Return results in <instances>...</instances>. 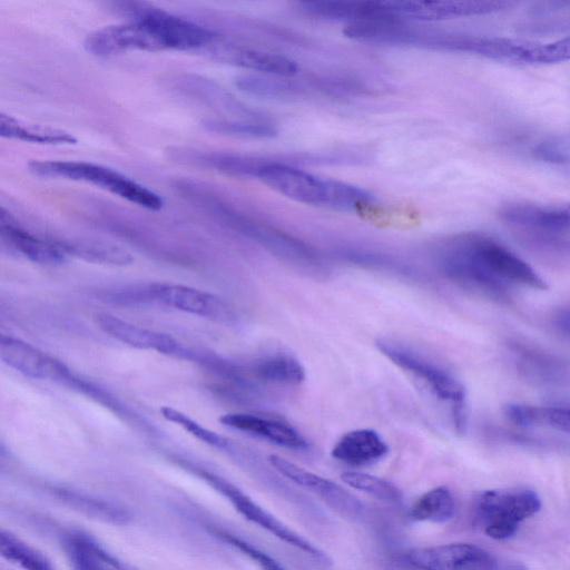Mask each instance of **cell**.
I'll return each mask as SVG.
<instances>
[{
    "label": "cell",
    "instance_id": "cell-7",
    "mask_svg": "<svg viewBox=\"0 0 570 570\" xmlns=\"http://www.w3.org/2000/svg\"><path fill=\"white\" fill-rule=\"evenodd\" d=\"M541 509V499L531 489H495L482 492L476 517L483 532L494 540L512 538L520 524Z\"/></svg>",
    "mask_w": 570,
    "mask_h": 570
},
{
    "label": "cell",
    "instance_id": "cell-19",
    "mask_svg": "<svg viewBox=\"0 0 570 570\" xmlns=\"http://www.w3.org/2000/svg\"><path fill=\"white\" fill-rule=\"evenodd\" d=\"M0 237L30 261L45 265H57L67 256L58 240L40 237L19 224L0 208Z\"/></svg>",
    "mask_w": 570,
    "mask_h": 570
},
{
    "label": "cell",
    "instance_id": "cell-8",
    "mask_svg": "<svg viewBox=\"0 0 570 570\" xmlns=\"http://www.w3.org/2000/svg\"><path fill=\"white\" fill-rule=\"evenodd\" d=\"M407 561L420 570H527L519 563H502L473 543L455 542L409 551Z\"/></svg>",
    "mask_w": 570,
    "mask_h": 570
},
{
    "label": "cell",
    "instance_id": "cell-25",
    "mask_svg": "<svg viewBox=\"0 0 570 570\" xmlns=\"http://www.w3.org/2000/svg\"><path fill=\"white\" fill-rule=\"evenodd\" d=\"M58 244L66 256H75L95 264L127 266L134 262L130 252L119 245L104 240H58Z\"/></svg>",
    "mask_w": 570,
    "mask_h": 570
},
{
    "label": "cell",
    "instance_id": "cell-1",
    "mask_svg": "<svg viewBox=\"0 0 570 570\" xmlns=\"http://www.w3.org/2000/svg\"><path fill=\"white\" fill-rule=\"evenodd\" d=\"M255 177L275 191L306 205L356 212L374 203L373 195L363 188L281 163L264 161Z\"/></svg>",
    "mask_w": 570,
    "mask_h": 570
},
{
    "label": "cell",
    "instance_id": "cell-14",
    "mask_svg": "<svg viewBox=\"0 0 570 570\" xmlns=\"http://www.w3.org/2000/svg\"><path fill=\"white\" fill-rule=\"evenodd\" d=\"M438 267L446 278L481 296L497 302L510 299L509 285L480 269L453 240L441 248L438 255Z\"/></svg>",
    "mask_w": 570,
    "mask_h": 570
},
{
    "label": "cell",
    "instance_id": "cell-2",
    "mask_svg": "<svg viewBox=\"0 0 570 570\" xmlns=\"http://www.w3.org/2000/svg\"><path fill=\"white\" fill-rule=\"evenodd\" d=\"M375 345L393 364L420 380L435 397L446 402L455 432H465L466 393L463 384L451 372L400 342L379 338Z\"/></svg>",
    "mask_w": 570,
    "mask_h": 570
},
{
    "label": "cell",
    "instance_id": "cell-10",
    "mask_svg": "<svg viewBox=\"0 0 570 570\" xmlns=\"http://www.w3.org/2000/svg\"><path fill=\"white\" fill-rule=\"evenodd\" d=\"M267 460L282 476L312 492L344 519L357 521L363 515L362 502L338 483L313 473L277 454H269Z\"/></svg>",
    "mask_w": 570,
    "mask_h": 570
},
{
    "label": "cell",
    "instance_id": "cell-13",
    "mask_svg": "<svg viewBox=\"0 0 570 570\" xmlns=\"http://www.w3.org/2000/svg\"><path fill=\"white\" fill-rule=\"evenodd\" d=\"M150 301L210 321L230 324L233 309L217 295L181 284L150 283L147 285Z\"/></svg>",
    "mask_w": 570,
    "mask_h": 570
},
{
    "label": "cell",
    "instance_id": "cell-4",
    "mask_svg": "<svg viewBox=\"0 0 570 570\" xmlns=\"http://www.w3.org/2000/svg\"><path fill=\"white\" fill-rule=\"evenodd\" d=\"M28 169L35 176L91 184L149 210H159L163 199L144 185L124 174L89 161L32 160Z\"/></svg>",
    "mask_w": 570,
    "mask_h": 570
},
{
    "label": "cell",
    "instance_id": "cell-28",
    "mask_svg": "<svg viewBox=\"0 0 570 570\" xmlns=\"http://www.w3.org/2000/svg\"><path fill=\"white\" fill-rule=\"evenodd\" d=\"M455 513V502L446 487H436L420 495L412 504L409 517L417 522L445 523Z\"/></svg>",
    "mask_w": 570,
    "mask_h": 570
},
{
    "label": "cell",
    "instance_id": "cell-38",
    "mask_svg": "<svg viewBox=\"0 0 570 570\" xmlns=\"http://www.w3.org/2000/svg\"><path fill=\"white\" fill-rule=\"evenodd\" d=\"M11 463L8 450L0 443V470L7 469Z\"/></svg>",
    "mask_w": 570,
    "mask_h": 570
},
{
    "label": "cell",
    "instance_id": "cell-22",
    "mask_svg": "<svg viewBox=\"0 0 570 570\" xmlns=\"http://www.w3.org/2000/svg\"><path fill=\"white\" fill-rule=\"evenodd\" d=\"M49 491L57 500L90 518L117 525L130 521L128 509L111 500L65 487H50Z\"/></svg>",
    "mask_w": 570,
    "mask_h": 570
},
{
    "label": "cell",
    "instance_id": "cell-36",
    "mask_svg": "<svg viewBox=\"0 0 570 570\" xmlns=\"http://www.w3.org/2000/svg\"><path fill=\"white\" fill-rule=\"evenodd\" d=\"M569 139L567 136L549 137L535 145L532 156L542 163L564 166L569 163Z\"/></svg>",
    "mask_w": 570,
    "mask_h": 570
},
{
    "label": "cell",
    "instance_id": "cell-23",
    "mask_svg": "<svg viewBox=\"0 0 570 570\" xmlns=\"http://www.w3.org/2000/svg\"><path fill=\"white\" fill-rule=\"evenodd\" d=\"M0 138L41 145H75L77 138L63 129L29 122L0 111Z\"/></svg>",
    "mask_w": 570,
    "mask_h": 570
},
{
    "label": "cell",
    "instance_id": "cell-3",
    "mask_svg": "<svg viewBox=\"0 0 570 570\" xmlns=\"http://www.w3.org/2000/svg\"><path fill=\"white\" fill-rule=\"evenodd\" d=\"M441 50L478 55L504 62L551 65L568 60L569 37L550 42H538L445 32Z\"/></svg>",
    "mask_w": 570,
    "mask_h": 570
},
{
    "label": "cell",
    "instance_id": "cell-6",
    "mask_svg": "<svg viewBox=\"0 0 570 570\" xmlns=\"http://www.w3.org/2000/svg\"><path fill=\"white\" fill-rule=\"evenodd\" d=\"M452 240L474 265L507 285L518 284L533 289L548 287L525 261L491 237L469 234Z\"/></svg>",
    "mask_w": 570,
    "mask_h": 570
},
{
    "label": "cell",
    "instance_id": "cell-12",
    "mask_svg": "<svg viewBox=\"0 0 570 570\" xmlns=\"http://www.w3.org/2000/svg\"><path fill=\"white\" fill-rule=\"evenodd\" d=\"M83 46L89 53L100 58L134 50H165L154 28L142 19L98 29L87 36Z\"/></svg>",
    "mask_w": 570,
    "mask_h": 570
},
{
    "label": "cell",
    "instance_id": "cell-20",
    "mask_svg": "<svg viewBox=\"0 0 570 570\" xmlns=\"http://www.w3.org/2000/svg\"><path fill=\"white\" fill-rule=\"evenodd\" d=\"M219 421L228 428L259 436L283 448L293 450L308 448L305 438L295 428L282 421L250 413H227L222 415Z\"/></svg>",
    "mask_w": 570,
    "mask_h": 570
},
{
    "label": "cell",
    "instance_id": "cell-21",
    "mask_svg": "<svg viewBox=\"0 0 570 570\" xmlns=\"http://www.w3.org/2000/svg\"><path fill=\"white\" fill-rule=\"evenodd\" d=\"M387 452L389 445L375 430L356 429L343 434L331 454L345 464L362 466L380 461Z\"/></svg>",
    "mask_w": 570,
    "mask_h": 570
},
{
    "label": "cell",
    "instance_id": "cell-32",
    "mask_svg": "<svg viewBox=\"0 0 570 570\" xmlns=\"http://www.w3.org/2000/svg\"><path fill=\"white\" fill-rule=\"evenodd\" d=\"M204 127L215 134L243 138H272L277 134L272 124L259 119H210L204 122Z\"/></svg>",
    "mask_w": 570,
    "mask_h": 570
},
{
    "label": "cell",
    "instance_id": "cell-33",
    "mask_svg": "<svg viewBox=\"0 0 570 570\" xmlns=\"http://www.w3.org/2000/svg\"><path fill=\"white\" fill-rule=\"evenodd\" d=\"M160 413L165 420L180 426L198 441L220 451L229 452L232 450V442L227 438L203 426L179 410L164 405L160 407Z\"/></svg>",
    "mask_w": 570,
    "mask_h": 570
},
{
    "label": "cell",
    "instance_id": "cell-34",
    "mask_svg": "<svg viewBox=\"0 0 570 570\" xmlns=\"http://www.w3.org/2000/svg\"><path fill=\"white\" fill-rule=\"evenodd\" d=\"M235 85L250 95L265 98H285L294 95V86L288 81L268 75H240Z\"/></svg>",
    "mask_w": 570,
    "mask_h": 570
},
{
    "label": "cell",
    "instance_id": "cell-11",
    "mask_svg": "<svg viewBox=\"0 0 570 570\" xmlns=\"http://www.w3.org/2000/svg\"><path fill=\"white\" fill-rule=\"evenodd\" d=\"M124 10L131 20L147 21L160 38L165 50H190L209 45L214 35L190 21L146 3H126Z\"/></svg>",
    "mask_w": 570,
    "mask_h": 570
},
{
    "label": "cell",
    "instance_id": "cell-35",
    "mask_svg": "<svg viewBox=\"0 0 570 570\" xmlns=\"http://www.w3.org/2000/svg\"><path fill=\"white\" fill-rule=\"evenodd\" d=\"M213 535L250 559L261 570H287L279 561L252 542L229 531L213 528Z\"/></svg>",
    "mask_w": 570,
    "mask_h": 570
},
{
    "label": "cell",
    "instance_id": "cell-18",
    "mask_svg": "<svg viewBox=\"0 0 570 570\" xmlns=\"http://www.w3.org/2000/svg\"><path fill=\"white\" fill-rule=\"evenodd\" d=\"M0 361L31 379L57 382L65 363L33 345L0 332Z\"/></svg>",
    "mask_w": 570,
    "mask_h": 570
},
{
    "label": "cell",
    "instance_id": "cell-16",
    "mask_svg": "<svg viewBox=\"0 0 570 570\" xmlns=\"http://www.w3.org/2000/svg\"><path fill=\"white\" fill-rule=\"evenodd\" d=\"M96 323L102 332L131 347L187 357L188 352L170 334L139 326L107 313L98 314Z\"/></svg>",
    "mask_w": 570,
    "mask_h": 570
},
{
    "label": "cell",
    "instance_id": "cell-37",
    "mask_svg": "<svg viewBox=\"0 0 570 570\" xmlns=\"http://www.w3.org/2000/svg\"><path fill=\"white\" fill-rule=\"evenodd\" d=\"M554 327L564 335L569 333V312L568 309L559 311L553 317Z\"/></svg>",
    "mask_w": 570,
    "mask_h": 570
},
{
    "label": "cell",
    "instance_id": "cell-9",
    "mask_svg": "<svg viewBox=\"0 0 570 570\" xmlns=\"http://www.w3.org/2000/svg\"><path fill=\"white\" fill-rule=\"evenodd\" d=\"M500 217L540 245L557 246L567 242L570 227L568 206L511 204L500 210Z\"/></svg>",
    "mask_w": 570,
    "mask_h": 570
},
{
    "label": "cell",
    "instance_id": "cell-15",
    "mask_svg": "<svg viewBox=\"0 0 570 570\" xmlns=\"http://www.w3.org/2000/svg\"><path fill=\"white\" fill-rule=\"evenodd\" d=\"M510 6L508 1H395L397 17L404 23L489 14Z\"/></svg>",
    "mask_w": 570,
    "mask_h": 570
},
{
    "label": "cell",
    "instance_id": "cell-17",
    "mask_svg": "<svg viewBox=\"0 0 570 570\" xmlns=\"http://www.w3.org/2000/svg\"><path fill=\"white\" fill-rule=\"evenodd\" d=\"M61 546L71 570H141L116 557L82 530L66 531L61 535Z\"/></svg>",
    "mask_w": 570,
    "mask_h": 570
},
{
    "label": "cell",
    "instance_id": "cell-29",
    "mask_svg": "<svg viewBox=\"0 0 570 570\" xmlns=\"http://www.w3.org/2000/svg\"><path fill=\"white\" fill-rule=\"evenodd\" d=\"M0 558L21 570H57L41 551L2 528H0Z\"/></svg>",
    "mask_w": 570,
    "mask_h": 570
},
{
    "label": "cell",
    "instance_id": "cell-5",
    "mask_svg": "<svg viewBox=\"0 0 570 570\" xmlns=\"http://www.w3.org/2000/svg\"><path fill=\"white\" fill-rule=\"evenodd\" d=\"M193 471L210 488L225 498L232 507L250 523L320 562L327 563L330 561L324 551L268 512L250 495L228 479L199 466H193Z\"/></svg>",
    "mask_w": 570,
    "mask_h": 570
},
{
    "label": "cell",
    "instance_id": "cell-27",
    "mask_svg": "<svg viewBox=\"0 0 570 570\" xmlns=\"http://www.w3.org/2000/svg\"><path fill=\"white\" fill-rule=\"evenodd\" d=\"M252 371L258 380L269 383L297 385L305 380V368L301 362L284 353L257 360Z\"/></svg>",
    "mask_w": 570,
    "mask_h": 570
},
{
    "label": "cell",
    "instance_id": "cell-24",
    "mask_svg": "<svg viewBox=\"0 0 570 570\" xmlns=\"http://www.w3.org/2000/svg\"><path fill=\"white\" fill-rule=\"evenodd\" d=\"M503 414L511 423L520 428L546 425L569 433L568 407L535 406L511 402L503 406Z\"/></svg>",
    "mask_w": 570,
    "mask_h": 570
},
{
    "label": "cell",
    "instance_id": "cell-30",
    "mask_svg": "<svg viewBox=\"0 0 570 570\" xmlns=\"http://www.w3.org/2000/svg\"><path fill=\"white\" fill-rule=\"evenodd\" d=\"M512 353L520 370L527 376L540 382H552L559 379L563 370L562 365L552 356L524 345L513 346Z\"/></svg>",
    "mask_w": 570,
    "mask_h": 570
},
{
    "label": "cell",
    "instance_id": "cell-26",
    "mask_svg": "<svg viewBox=\"0 0 570 570\" xmlns=\"http://www.w3.org/2000/svg\"><path fill=\"white\" fill-rule=\"evenodd\" d=\"M226 55L227 61L233 65L263 75L284 78L298 71V66L294 60L278 53L255 49H236Z\"/></svg>",
    "mask_w": 570,
    "mask_h": 570
},
{
    "label": "cell",
    "instance_id": "cell-31",
    "mask_svg": "<svg viewBox=\"0 0 570 570\" xmlns=\"http://www.w3.org/2000/svg\"><path fill=\"white\" fill-rule=\"evenodd\" d=\"M341 479L348 487L383 502L397 503L402 499V492L395 484L376 475L360 471H344Z\"/></svg>",
    "mask_w": 570,
    "mask_h": 570
}]
</instances>
